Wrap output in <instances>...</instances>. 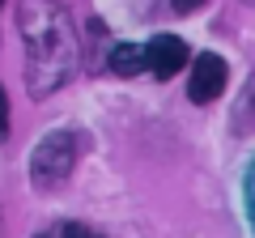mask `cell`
Here are the masks:
<instances>
[{
  "instance_id": "cell-2",
  "label": "cell",
  "mask_w": 255,
  "mask_h": 238,
  "mask_svg": "<svg viewBox=\"0 0 255 238\" xmlns=\"http://www.w3.org/2000/svg\"><path fill=\"white\" fill-rule=\"evenodd\" d=\"M77 136L73 132H51V136L38 140L34 157H30V179H34V187H60L68 174H73L77 166Z\"/></svg>"
},
{
  "instance_id": "cell-7",
  "label": "cell",
  "mask_w": 255,
  "mask_h": 238,
  "mask_svg": "<svg viewBox=\"0 0 255 238\" xmlns=\"http://www.w3.org/2000/svg\"><path fill=\"white\" fill-rule=\"evenodd\" d=\"M9 132V98H4V90H0V136Z\"/></svg>"
},
{
  "instance_id": "cell-4",
  "label": "cell",
  "mask_w": 255,
  "mask_h": 238,
  "mask_svg": "<svg viewBox=\"0 0 255 238\" xmlns=\"http://www.w3.org/2000/svg\"><path fill=\"white\" fill-rule=\"evenodd\" d=\"M187 64V43L174 34H157L153 43H149V68H153V77H162V81H170L179 68Z\"/></svg>"
},
{
  "instance_id": "cell-11",
  "label": "cell",
  "mask_w": 255,
  "mask_h": 238,
  "mask_svg": "<svg viewBox=\"0 0 255 238\" xmlns=\"http://www.w3.org/2000/svg\"><path fill=\"white\" fill-rule=\"evenodd\" d=\"M0 4H4V0H0Z\"/></svg>"
},
{
  "instance_id": "cell-3",
  "label": "cell",
  "mask_w": 255,
  "mask_h": 238,
  "mask_svg": "<svg viewBox=\"0 0 255 238\" xmlns=\"http://www.w3.org/2000/svg\"><path fill=\"white\" fill-rule=\"evenodd\" d=\"M221 90H226V60L213 51L196 55V64H191V77H187V98L191 102H213L221 98Z\"/></svg>"
},
{
  "instance_id": "cell-6",
  "label": "cell",
  "mask_w": 255,
  "mask_h": 238,
  "mask_svg": "<svg viewBox=\"0 0 255 238\" xmlns=\"http://www.w3.org/2000/svg\"><path fill=\"white\" fill-rule=\"evenodd\" d=\"M73 234H77V226H73V221H64V226L47 230V234H38V238H73Z\"/></svg>"
},
{
  "instance_id": "cell-5",
  "label": "cell",
  "mask_w": 255,
  "mask_h": 238,
  "mask_svg": "<svg viewBox=\"0 0 255 238\" xmlns=\"http://www.w3.org/2000/svg\"><path fill=\"white\" fill-rule=\"evenodd\" d=\"M111 68L119 77H136L140 68H149V47H136V43H119L111 51Z\"/></svg>"
},
{
  "instance_id": "cell-10",
  "label": "cell",
  "mask_w": 255,
  "mask_h": 238,
  "mask_svg": "<svg viewBox=\"0 0 255 238\" xmlns=\"http://www.w3.org/2000/svg\"><path fill=\"white\" fill-rule=\"evenodd\" d=\"M251 217H255V170H251Z\"/></svg>"
},
{
  "instance_id": "cell-9",
  "label": "cell",
  "mask_w": 255,
  "mask_h": 238,
  "mask_svg": "<svg viewBox=\"0 0 255 238\" xmlns=\"http://www.w3.org/2000/svg\"><path fill=\"white\" fill-rule=\"evenodd\" d=\"M73 238H102V234H94V230H81V226H77V234Z\"/></svg>"
},
{
  "instance_id": "cell-1",
  "label": "cell",
  "mask_w": 255,
  "mask_h": 238,
  "mask_svg": "<svg viewBox=\"0 0 255 238\" xmlns=\"http://www.w3.org/2000/svg\"><path fill=\"white\" fill-rule=\"evenodd\" d=\"M17 30L26 38L30 64H26V85L34 98L55 94L68 77L77 73L81 43H77L73 17L64 13L60 0H21L17 4Z\"/></svg>"
},
{
  "instance_id": "cell-8",
  "label": "cell",
  "mask_w": 255,
  "mask_h": 238,
  "mask_svg": "<svg viewBox=\"0 0 255 238\" xmlns=\"http://www.w3.org/2000/svg\"><path fill=\"white\" fill-rule=\"evenodd\" d=\"M200 4H204V0H174V9H179V13H196Z\"/></svg>"
}]
</instances>
